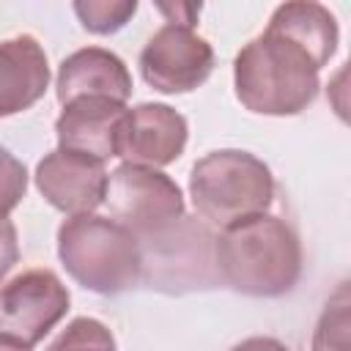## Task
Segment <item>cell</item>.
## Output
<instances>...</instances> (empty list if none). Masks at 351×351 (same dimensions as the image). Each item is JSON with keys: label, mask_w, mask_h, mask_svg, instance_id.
<instances>
[{"label": "cell", "mask_w": 351, "mask_h": 351, "mask_svg": "<svg viewBox=\"0 0 351 351\" xmlns=\"http://www.w3.org/2000/svg\"><path fill=\"white\" fill-rule=\"evenodd\" d=\"M214 258L219 280L244 296H282L302 274L299 233L274 214H255L222 228Z\"/></svg>", "instance_id": "6da1fadb"}, {"label": "cell", "mask_w": 351, "mask_h": 351, "mask_svg": "<svg viewBox=\"0 0 351 351\" xmlns=\"http://www.w3.org/2000/svg\"><path fill=\"white\" fill-rule=\"evenodd\" d=\"M318 60L304 44L266 25L233 60L239 101L261 115H296L318 93Z\"/></svg>", "instance_id": "7a4b0ae2"}, {"label": "cell", "mask_w": 351, "mask_h": 351, "mask_svg": "<svg viewBox=\"0 0 351 351\" xmlns=\"http://www.w3.org/2000/svg\"><path fill=\"white\" fill-rule=\"evenodd\" d=\"M58 255L88 291L118 296L143 285V252L132 230L110 217L77 214L58 228Z\"/></svg>", "instance_id": "3957f363"}, {"label": "cell", "mask_w": 351, "mask_h": 351, "mask_svg": "<svg viewBox=\"0 0 351 351\" xmlns=\"http://www.w3.org/2000/svg\"><path fill=\"white\" fill-rule=\"evenodd\" d=\"M192 206L211 228L266 214L274 200V176L250 151L222 148L195 162L189 173Z\"/></svg>", "instance_id": "277c9868"}, {"label": "cell", "mask_w": 351, "mask_h": 351, "mask_svg": "<svg viewBox=\"0 0 351 351\" xmlns=\"http://www.w3.org/2000/svg\"><path fill=\"white\" fill-rule=\"evenodd\" d=\"M143 252V285L162 293H192L217 288V233L197 217H178L167 228L137 239Z\"/></svg>", "instance_id": "5b68a950"}, {"label": "cell", "mask_w": 351, "mask_h": 351, "mask_svg": "<svg viewBox=\"0 0 351 351\" xmlns=\"http://www.w3.org/2000/svg\"><path fill=\"white\" fill-rule=\"evenodd\" d=\"M104 203L110 219L132 230L137 239H145L178 217H184V195L178 184L159 173L156 167L121 165L107 176Z\"/></svg>", "instance_id": "8992f818"}, {"label": "cell", "mask_w": 351, "mask_h": 351, "mask_svg": "<svg viewBox=\"0 0 351 351\" xmlns=\"http://www.w3.org/2000/svg\"><path fill=\"white\" fill-rule=\"evenodd\" d=\"M69 313V291L49 269H27L0 291V340L16 346L41 343Z\"/></svg>", "instance_id": "52a82bcc"}, {"label": "cell", "mask_w": 351, "mask_h": 351, "mask_svg": "<svg viewBox=\"0 0 351 351\" xmlns=\"http://www.w3.org/2000/svg\"><path fill=\"white\" fill-rule=\"evenodd\" d=\"M211 69L214 49L189 25H162L140 52V74L159 93H189Z\"/></svg>", "instance_id": "ba28073f"}, {"label": "cell", "mask_w": 351, "mask_h": 351, "mask_svg": "<svg viewBox=\"0 0 351 351\" xmlns=\"http://www.w3.org/2000/svg\"><path fill=\"white\" fill-rule=\"evenodd\" d=\"M36 186L49 206L69 214H90L104 203L107 170L101 159L58 148L36 167Z\"/></svg>", "instance_id": "9c48e42d"}, {"label": "cell", "mask_w": 351, "mask_h": 351, "mask_svg": "<svg viewBox=\"0 0 351 351\" xmlns=\"http://www.w3.org/2000/svg\"><path fill=\"white\" fill-rule=\"evenodd\" d=\"M186 145V118L167 104H137L126 110L121 134H118V156L126 165L159 167L170 165L184 154Z\"/></svg>", "instance_id": "30bf717a"}, {"label": "cell", "mask_w": 351, "mask_h": 351, "mask_svg": "<svg viewBox=\"0 0 351 351\" xmlns=\"http://www.w3.org/2000/svg\"><path fill=\"white\" fill-rule=\"evenodd\" d=\"M126 107L112 99L85 96L63 104V112L55 121L58 145L66 151L88 154L93 159L118 156V134Z\"/></svg>", "instance_id": "8fae6325"}, {"label": "cell", "mask_w": 351, "mask_h": 351, "mask_svg": "<svg viewBox=\"0 0 351 351\" xmlns=\"http://www.w3.org/2000/svg\"><path fill=\"white\" fill-rule=\"evenodd\" d=\"M58 101L69 104L85 96H101L112 101H126L132 96V77L126 63L101 47H85L71 52L58 69Z\"/></svg>", "instance_id": "7c38bea8"}, {"label": "cell", "mask_w": 351, "mask_h": 351, "mask_svg": "<svg viewBox=\"0 0 351 351\" xmlns=\"http://www.w3.org/2000/svg\"><path fill=\"white\" fill-rule=\"evenodd\" d=\"M49 85L44 47L22 33L0 44V118L30 110Z\"/></svg>", "instance_id": "4fadbf2b"}, {"label": "cell", "mask_w": 351, "mask_h": 351, "mask_svg": "<svg viewBox=\"0 0 351 351\" xmlns=\"http://www.w3.org/2000/svg\"><path fill=\"white\" fill-rule=\"evenodd\" d=\"M269 27L304 44L324 63H329V58L337 49V22L332 11L321 3H304V0L282 3L271 14Z\"/></svg>", "instance_id": "5bb4252c"}, {"label": "cell", "mask_w": 351, "mask_h": 351, "mask_svg": "<svg viewBox=\"0 0 351 351\" xmlns=\"http://www.w3.org/2000/svg\"><path fill=\"white\" fill-rule=\"evenodd\" d=\"M313 351H348V288L337 285L335 296L326 302L315 335Z\"/></svg>", "instance_id": "9a60e30c"}, {"label": "cell", "mask_w": 351, "mask_h": 351, "mask_svg": "<svg viewBox=\"0 0 351 351\" xmlns=\"http://www.w3.org/2000/svg\"><path fill=\"white\" fill-rule=\"evenodd\" d=\"M137 11L134 0H88V3H74V14L80 16L82 27L99 36L121 30Z\"/></svg>", "instance_id": "2e32d148"}, {"label": "cell", "mask_w": 351, "mask_h": 351, "mask_svg": "<svg viewBox=\"0 0 351 351\" xmlns=\"http://www.w3.org/2000/svg\"><path fill=\"white\" fill-rule=\"evenodd\" d=\"M47 351H115V337L96 318H74Z\"/></svg>", "instance_id": "e0dca14e"}, {"label": "cell", "mask_w": 351, "mask_h": 351, "mask_svg": "<svg viewBox=\"0 0 351 351\" xmlns=\"http://www.w3.org/2000/svg\"><path fill=\"white\" fill-rule=\"evenodd\" d=\"M25 189H27L25 165L0 145V217H8L19 206V200L25 197Z\"/></svg>", "instance_id": "ac0fdd59"}, {"label": "cell", "mask_w": 351, "mask_h": 351, "mask_svg": "<svg viewBox=\"0 0 351 351\" xmlns=\"http://www.w3.org/2000/svg\"><path fill=\"white\" fill-rule=\"evenodd\" d=\"M16 261H19L16 228L8 217H0V280L16 266Z\"/></svg>", "instance_id": "d6986e66"}, {"label": "cell", "mask_w": 351, "mask_h": 351, "mask_svg": "<svg viewBox=\"0 0 351 351\" xmlns=\"http://www.w3.org/2000/svg\"><path fill=\"white\" fill-rule=\"evenodd\" d=\"M156 8L167 16L170 25H189V27H195L197 14H200V5H195V3H170V5L162 3Z\"/></svg>", "instance_id": "ffe728a7"}, {"label": "cell", "mask_w": 351, "mask_h": 351, "mask_svg": "<svg viewBox=\"0 0 351 351\" xmlns=\"http://www.w3.org/2000/svg\"><path fill=\"white\" fill-rule=\"evenodd\" d=\"M230 351H291L285 343H280L277 337H247L241 343H236Z\"/></svg>", "instance_id": "44dd1931"}, {"label": "cell", "mask_w": 351, "mask_h": 351, "mask_svg": "<svg viewBox=\"0 0 351 351\" xmlns=\"http://www.w3.org/2000/svg\"><path fill=\"white\" fill-rule=\"evenodd\" d=\"M0 351H27V348L16 346V343H8V340H0Z\"/></svg>", "instance_id": "7402d4cb"}]
</instances>
